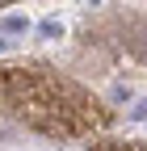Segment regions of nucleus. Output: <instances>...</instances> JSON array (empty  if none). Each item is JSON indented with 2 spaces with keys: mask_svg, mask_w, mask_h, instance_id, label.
Here are the masks:
<instances>
[{
  "mask_svg": "<svg viewBox=\"0 0 147 151\" xmlns=\"http://www.w3.org/2000/svg\"><path fill=\"white\" fill-rule=\"evenodd\" d=\"M0 50H9V42H4V38H0Z\"/></svg>",
  "mask_w": 147,
  "mask_h": 151,
  "instance_id": "obj_4",
  "label": "nucleus"
},
{
  "mask_svg": "<svg viewBox=\"0 0 147 151\" xmlns=\"http://www.w3.org/2000/svg\"><path fill=\"white\" fill-rule=\"evenodd\" d=\"M135 118H139V122H147V101H139V105H135Z\"/></svg>",
  "mask_w": 147,
  "mask_h": 151,
  "instance_id": "obj_3",
  "label": "nucleus"
},
{
  "mask_svg": "<svg viewBox=\"0 0 147 151\" xmlns=\"http://www.w3.org/2000/svg\"><path fill=\"white\" fill-rule=\"evenodd\" d=\"M42 34H46V38H59L63 25H59V21H42Z\"/></svg>",
  "mask_w": 147,
  "mask_h": 151,
  "instance_id": "obj_2",
  "label": "nucleus"
},
{
  "mask_svg": "<svg viewBox=\"0 0 147 151\" xmlns=\"http://www.w3.org/2000/svg\"><path fill=\"white\" fill-rule=\"evenodd\" d=\"M4 29H13V34H21V29H30V21H25V17H4Z\"/></svg>",
  "mask_w": 147,
  "mask_h": 151,
  "instance_id": "obj_1",
  "label": "nucleus"
}]
</instances>
